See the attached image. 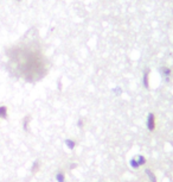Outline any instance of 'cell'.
Here are the masks:
<instances>
[{"instance_id":"cell-6","label":"cell","mask_w":173,"mask_h":182,"mask_svg":"<svg viewBox=\"0 0 173 182\" xmlns=\"http://www.w3.org/2000/svg\"><path fill=\"white\" fill-rule=\"evenodd\" d=\"M145 173H146V175L150 178L151 182H157V176H155V174H154L150 168H147V169L145 170Z\"/></svg>"},{"instance_id":"cell-1","label":"cell","mask_w":173,"mask_h":182,"mask_svg":"<svg viewBox=\"0 0 173 182\" xmlns=\"http://www.w3.org/2000/svg\"><path fill=\"white\" fill-rule=\"evenodd\" d=\"M146 126H147L150 132H153L157 129V117L153 112L148 113V117H147V120H146Z\"/></svg>"},{"instance_id":"cell-3","label":"cell","mask_w":173,"mask_h":182,"mask_svg":"<svg viewBox=\"0 0 173 182\" xmlns=\"http://www.w3.org/2000/svg\"><path fill=\"white\" fill-rule=\"evenodd\" d=\"M160 73H161V75L169 81L170 80V76H171V74H172V72H171V69L169 68V67H161L160 68Z\"/></svg>"},{"instance_id":"cell-7","label":"cell","mask_w":173,"mask_h":182,"mask_svg":"<svg viewBox=\"0 0 173 182\" xmlns=\"http://www.w3.org/2000/svg\"><path fill=\"white\" fill-rule=\"evenodd\" d=\"M65 144H67V146H68L70 150H74L75 146H76V142H75L74 139H67V141H65Z\"/></svg>"},{"instance_id":"cell-12","label":"cell","mask_w":173,"mask_h":182,"mask_svg":"<svg viewBox=\"0 0 173 182\" xmlns=\"http://www.w3.org/2000/svg\"><path fill=\"white\" fill-rule=\"evenodd\" d=\"M77 125H78V127H83V120H82V119H80V120H78V123H77Z\"/></svg>"},{"instance_id":"cell-9","label":"cell","mask_w":173,"mask_h":182,"mask_svg":"<svg viewBox=\"0 0 173 182\" xmlns=\"http://www.w3.org/2000/svg\"><path fill=\"white\" fill-rule=\"evenodd\" d=\"M39 168H40L39 161H34L33 164H32V167H31V170H32V173H37V172L39 170Z\"/></svg>"},{"instance_id":"cell-4","label":"cell","mask_w":173,"mask_h":182,"mask_svg":"<svg viewBox=\"0 0 173 182\" xmlns=\"http://www.w3.org/2000/svg\"><path fill=\"white\" fill-rule=\"evenodd\" d=\"M144 87L150 88V70L147 69L144 74Z\"/></svg>"},{"instance_id":"cell-13","label":"cell","mask_w":173,"mask_h":182,"mask_svg":"<svg viewBox=\"0 0 173 182\" xmlns=\"http://www.w3.org/2000/svg\"><path fill=\"white\" fill-rule=\"evenodd\" d=\"M17 1H18V2H20V1H21V0H17Z\"/></svg>"},{"instance_id":"cell-2","label":"cell","mask_w":173,"mask_h":182,"mask_svg":"<svg viewBox=\"0 0 173 182\" xmlns=\"http://www.w3.org/2000/svg\"><path fill=\"white\" fill-rule=\"evenodd\" d=\"M8 118V108L6 105H1L0 106V119L6 120Z\"/></svg>"},{"instance_id":"cell-10","label":"cell","mask_w":173,"mask_h":182,"mask_svg":"<svg viewBox=\"0 0 173 182\" xmlns=\"http://www.w3.org/2000/svg\"><path fill=\"white\" fill-rule=\"evenodd\" d=\"M129 164H130V167L132 168H134V169H138L139 167H140V164L138 163V161H136V158L134 157V158H132L130 161H129Z\"/></svg>"},{"instance_id":"cell-8","label":"cell","mask_w":173,"mask_h":182,"mask_svg":"<svg viewBox=\"0 0 173 182\" xmlns=\"http://www.w3.org/2000/svg\"><path fill=\"white\" fill-rule=\"evenodd\" d=\"M56 180L57 182H65V175L63 172H58L56 175Z\"/></svg>"},{"instance_id":"cell-5","label":"cell","mask_w":173,"mask_h":182,"mask_svg":"<svg viewBox=\"0 0 173 182\" xmlns=\"http://www.w3.org/2000/svg\"><path fill=\"white\" fill-rule=\"evenodd\" d=\"M30 120H31V117L30 115H25L24 120H23V129L24 131H29V125H30Z\"/></svg>"},{"instance_id":"cell-11","label":"cell","mask_w":173,"mask_h":182,"mask_svg":"<svg viewBox=\"0 0 173 182\" xmlns=\"http://www.w3.org/2000/svg\"><path fill=\"white\" fill-rule=\"evenodd\" d=\"M135 158H136V161H138V163L140 164V167H141V166H144V164L146 163V158H145V157H144L142 155H139V156H136Z\"/></svg>"}]
</instances>
